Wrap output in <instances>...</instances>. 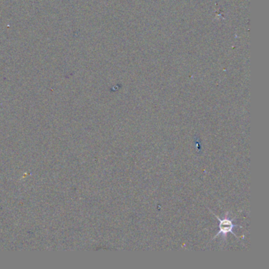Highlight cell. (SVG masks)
I'll list each match as a JSON object with an SVG mask.
<instances>
[{
    "label": "cell",
    "mask_w": 269,
    "mask_h": 269,
    "mask_svg": "<svg viewBox=\"0 0 269 269\" xmlns=\"http://www.w3.org/2000/svg\"><path fill=\"white\" fill-rule=\"evenodd\" d=\"M212 214H213L216 216L218 221L220 223H219V232L216 234V236L213 238V239L217 238L219 235H221L222 234L223 237H224L225 240H226V238L227 237L228 233L233 234L236 238H239V237L237 236L233 232L234 228H235V226H237V225L234 224L233 223V221L235 220V218H234V219H231V218L228 217V215H229L228 212L226 213V215H225V216L223 219L219 217L217 215L215 214L213 212H212Z\"/></svg>",
    "instance_id": "cell-1"
}]
</instances>
